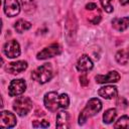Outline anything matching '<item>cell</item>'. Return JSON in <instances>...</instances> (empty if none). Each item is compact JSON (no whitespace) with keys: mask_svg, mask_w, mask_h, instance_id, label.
Returning a JSON list of instances; mask_svg holds the SVG:
<instances>
[{"mask_svg":"<svg viewBox=\"0 0 129 129\" xmlns=\"http://www.w3.org/2000/svg\"><path fill=\"white\" fill-rule=\"evenodd\" d=\"M80 83H81V85L82 86H87L88 84H89V81H88V79H87V77L86 76H81L80 77Z\"/></svg>","mask_w":129,"mask_h":129,"instance_id":"cell-25","label":"cell"},{"mask_svg":"<svg viewBox=\"0 0 129 129\" xmlns=\"http://www.w3.org/2000/svg\"><path fill=\"white\" fill-rule=\"evenodd\" d=\"M93 61L92 59L87 55V54H84L82 55L79 60L77 61V64H76V68L79 72L81 73H86V72H89L93 69Z\"/></svg>","mask_w":129,"mask_h":129,"instance_id":"cell-11","label":"cell"},{"mask_svg":"<svg viewBox=\"0 0 129 129\" xmlns=\"http://www.w3.org/2000/svg\"><path fill=\"white\" fill-rule=\"evenodd\" d=\"M98 7H97V5L95 4V3H89V4H87L86 5V9L87 10H95V9H97Z\"/></svg>","mask_w":129,"mask_h":129,"instance_id":"cell-26","label":"cell"},{"mask_svg":"<svg viewBox=\"0 0 129 129\" xmlns=\"http://www.w3.org/2000/svg\"><path fill=\"white\" fill-rule=\"evenodd\" d=\"M127 52H128V56H129V48L127 49Z\"/></svg>","mask_w":129,"mask_h":129,"instance_id":"cell-28","label":"cell"},{"mask_svg":"<svg viewBox=\"0 0 129 129\" xmlns=\"http://www.w3.org/2000/svg\"><path fill=\"white\" fill-rule=\"evenodd\" d=\"M32 126H33V127H42V128H46V127L49 126V123H48L47 121H45V120H41V121H39V122L34 121V122L32 123Z\"/></svg>","mask_w":129,"mask_h":129,"instance_id":"cell-24","label":"cell"},{"mask_svg":"<svg viewBox=\"0 0 129 129\" xmlns=\"http://www.w3.org/2000/svg\"><path fill=\"white\" fill-rule=\"evenodd\" d=\"M21 5H22L23 10L27 14H32L36 8L34 0H21Z\"/></svg>","mask_w":129,"mask_h":129,"instance_id":"cell-17","label":"cell"},{"mask_svg":"<svg viewBox=\"0 0 129 129\" xmlns=\"http://www.w3.org/2000/svg\"><path fill=\"white\" fill-rule=\"evenodd\" d=\"M69 119H70V115L68 112L61 111L58 112L56 115V122H55V126L57 128H69Z\"/></svg>","mask_w":129,"mask_h":129,"instance_id":"cell-14","label":"cell"},{"mask_svg":"<svg viewBox=\"0 0 129 129\" xmlns=\"http://www.w3.org/2000/svg\"><path fill=\"white\" fill-rule=\"evenodd\" d=\"M3 52L5 53V55L7 57H10V58L17 57L20 54V45L14 39L9 40V41H7L4 44V46H3Z\"/></svg>","mask_w":129,"mask_h":129,"instance_id":"cell-7","label":"cell"},{"mask_svg":"<svg viewBox=\"0 0 129 129\" xmlns=\"http://www.w3.org/2000/svg\"><path fill=\"white\" fill-rule=\"evenodd\" d=\"M43 103L46 109H48L50 112H55L59 106V95L56 92H49L46 93L43 99Z\"/></svg>","mask_w":129,"mask_h":129,"instance_id":"cell-4","label":"cell"},{"mask_svg":"<svg viewBox=\"0 0 129 129\" xmlns=\"http://www.w3.org/2000/svg\"><path fill=\"white\" fill-rule=\"evenodd\" d=\"M32 109V101L28 97H18L13 103V110L19 116H25Z\"/></svg>","mask_w":129,"mask_h":129,"instance_id":"cell-3","label":"cell"},{"mask_svg":"<svg viewBox=\"0 0 129 129\" xmlns=\"http://www.w3.org/2000/svg\"><path fill=\"white\" fill-rule=\"evenodd\" d=\"M4 12L9 17L16 16L20 12L18 0H4Z\"/></svg>","mask_w":129,"mask_h":129,"instance_id":"cell-9","label":"cell"},{"mask_svg":"<svg viewBox=\"0 0 129 129\" xmlns=\"http://www.w3.org/2000/svg\"><path fill=\"white\" fill-rule=\"evenodd\" d=\"M30 27H31L30 22H28V21H26V20H24V19H19V20H17V21L15 22V24H14L15 30H16L17 32H19V33L24 32L25 30L29 29Z\"/></svg>","mask_w":129,"mask_h":129,"instance_id":"cell-16","label":"cell"},{"mask_svg":"<svg viewBox=\"0 0 129 129\" xmlns=\"http://www.w3.org/2000/svg\"><path fill=\"white\" fill-rule=\"evenodd\" d=\"M115 57H116V60H117L119 63H121V64H126V63L128 62V60H129L128 52H127V50H125V49L118 50L117 53H116V55H115Z\"/></svg>","mask_w":129,"mask_h":129,"instance_id":"cell-19","label":"cell"},{"mask_svg":"<svg viewBox=\"0 0 129 129\" xmlns=\"http://www.w3.org/2000/svg\"><path fill=\"white\" fill-rule=\"evenodd\" d=\"M16 124V117L9 111H2L0 115V127L12 128Z\"/></svg>","mask_w":129,"mask_h":129,"instance_id":"cell-8","label":"cell"},{"mask_svg":"<svg viewBox=\"0 0 129 129\" xmlns=\"http://www.w3.org/2000/svg\"><path fill=\"white\" fill-rule=\"evenodd\" d=\"M115 128H129V117L122 116L118 119V121L114 125Z\"/></svg>","mask_w":129,"mask_h":129,"instance_id":"cell-20","label":"cell"},{"mask_svg":"<svg viewBox=\"0 0 129 129\" xmlns=\"http://www.w3.org/2000/svg\"><path fill=\"white\" fill-rule=\"evenodd\" d=\"M111 1H112V0H100L103 9H104L106 12H108V13H111V12L113 11V7H112V5H111Z\"/></svg>","mask_w":129,"mask_h":129,"instance_id":"cell-22","label":"cell"},{"mask_svg":"<svg viewBox=\"0 0 129 129\" xmlns=\"http://www.w3.org/2000/svg\"><path fill=\"white\" fill-rule=\"evenodd\" d=\"M120 3L122 5H127V4H129V0H120Z\"/></svg>","mask_w":129,"mask_h":129,"instance_id":"cell-27","label":"cell"},{"mask_svg":"<svg viewBox=\"0 0 129 129\" xmlns=\"http://www.w3.org/2000/svg\"><path fill=\"white\" fill-rule=\"evenodd\" d=\"M113 27L118 31H124L129 26V17H122V18H114L112 20Z\"/></svg>","mask_w":129,"mask_h":129,"instance_id":"cell-15","label":"cell"},{"mask_svg":"<svg viewBox=\"0 0 129 129\" xmlns=\"http://www.w3.org/2000/svg\"><path fill=\"white\" fill-rule=\"evenodd\" d=\"M70 105V98L67 94H61L59 95V106L61 109L68 108Z\"/></svg>","mask_w":129,"mask_h":129,"instance_id":"cell-21","label":"cell"},{"mask_svg":"<svg viewBox=\"0 0 129 129\" xmlns=\"http://www.w3.org/2000/svg\"><path fill=\"white\" fill-rule=\"evenodd\" d=\"M98 94L104 99H113L117 97L118 91L115 86H105V87L100 88V90L98 91Z\"/></svg>","mask_w":129,"mask_h":129,"instance_id":"cell-13","label":"cell"},{"mask_svg":"<svg viewBox=\"0 0 129 129\" xmlns=\"http://www.w3.org/2000/svg\"><path fill=\"white\" fill-rule=\"evenodd\" d=\"M116 116H117V111H116V109H108V110L104 113V115H103V120H104L105 123L110 124V123H112V122L115 120Z\"/></svg>","mask_w":129,"mask_h":129,"instance_id":"cell-18","label":"cell"},{"mask_svg":"<svg viewBox=\"0 0 129 129\" xmlns=\"http://www.w3.org/2000/svg\"><path fill=\"white\" fill-rule=\"evenodd\" d=\"M60 52H61V46L58 43H52L49 46L43 48L40 52H38L37 58L38 59H46V58L58 55Z\"/></svg>","mask_w":129,"mask_h":129,"instance_id":"cell-5","label":"cell"},{"mask_svg":"<svg viewBox=\"0 0 129 129\" xmlns=\"http://www.w3.org/2000/svg\"><path fill=\"white\" fill-rule=\"evenodd\" d=\"M102 109V103L98 98H92L79 116V124L83 125L89 118L98 114Z\"/></svg>","mask_w":129,"mask_h":129,"instance_id":"cell-1","label":"cell"},{"mask_svg":"<svg viewBox=\"0 0 129 129\" xmlns=\"http://www.w3.org/2000/svg\"><path fill=\"white\" fill-rule=\"evenodd\" d=\"M27 69V62L25 60H18V61H13V62H10L6 66L5 70L10 73V74H13V75H17V74H20L22 73L23 71H25Z\"/></svg>","mask_w":129,"mask_h":129,"instance_id":"cell-12","label":"cell"},{"mask_svg":"<svg viewBox=\"0 0 129 129\" xmlns=\"http://www.w3.org/2000/svg\"><path fill=\"white\" fill-rule=\"evenodd\" d=\"M26 90V84L22 79H17L11 81L8 87V94L10 97L19 96L22 93H24Z\"/></svg>","mask_w":129,"mask_h":129,"instance_id":"cell-6","label":"cell"},{"mask_svg":"<svg viewBox=\"0 0 129 129\" xmlns=\"http://www.w3.org/2000/svg\"><path fill=\"white\" fill-rule=\"evenodd\" d=\"M52 76H53V72H52V67L50 63H44L38 67L31 74V78L40 84L47 83L48 81L51 80Z\"/></svg>","mask_w":129,"mask_h":129,"instance_id":"cell-2","label":"cell"},{"mask_svg":"<svg viewBox=\"0 0 129 129\" xmlns=\"http://www.w3.org/2000/svg\"><path fill=\"white\" fill-rule=\"evenodd\" d=\"M96 82L98 84H107V83H117L120 80V75L116 71L109 72L107 75H98L96 76Z\"/></svg>","mask_w":129,"mask_h":129,"instance_id":"cell-10","label":"cell"},{"mask_svg":"<svg viewBox=\"0 0 129 129\" xmlns=\"http://www.w3.org/2000/svg\"><path fill=\"white\" fill-rule=\"evenodd\" d=\"M116 104H117V106H118L120 109H124V108H126V107L128 106V102H127L123 97H119Z\"/></svg>","mask_w":129,"mask_h":129,"instance_id":"cell-23","label":"cell"}]
</instances>
